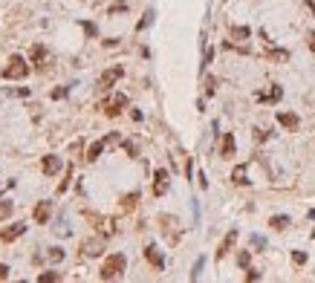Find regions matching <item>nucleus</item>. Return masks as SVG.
Returning <instances> with one entry per match:
<instances>
[{
	"mask_svg": "<svg viewBox=\"0 0 315 283\" xmlns=\"http://www.w3.org/2000/svg\"><path fill=\"white\" fill-rule=\"evenodd\" d=\"M125 266H127L125 254H110L107 260L101 263L99 277H101V280H116V277H122V272H125Z\"/></svg>",
	"mask_w": 315,
	"mask_h": 283,
	"instance_id": "obj_1",
	"label": "nucleus"
},
{
	"mask_svg": "<svg viewBox=\"0 0 315 283\" xmlns=\"http://www.w3.org/2000/svg\"><path fill=\"white\" fill-rule=\"evenodd\" d=\"M29 75V64L26 58H20V55H12L9 58V67L3 70V78L6 81H15V78H26Z\"/></svg>",
	"mask_w": 315,
	"mask_h": 283,
	"instance_id": "obj_2",
	"label": "nucleus"
},
{
	"mask_svg": "<svg viewBox=\"0 0 315 283\" xmlns=\"http://www.w3.org/2000/svg\"><path fill=\"white\" fill-rule=\"evenodd\" d=\"M125 107H127V96H125V93H116V96L104 98V101L99 104V110H104V116H110V119H116Z\"/></svg>",
	"mask_w": 315,
	"mask_h": 283,
	"instance_id": "obj_3",
	"label": "nucleus"
},
{
	"mask_svg": "<svg viewBox=\"0 0 315 283\" xmlns=\"http://www.w3.org/2000/svg\"><path fill=\"white\" fill-rule=\"evenodd\" d=\"M84 217L93 222V229H99L104 237H113L116 234V225H113V220H107V217H101V214H93V211H84Z\"/></svg>",
	"mask_w": 315,
	"mask_h": 283,
	"instance_id": "obj_4",
	"label": "nucleus"
},
{
	"mask_svg": "<svg viewBox=\"0 0 315 283\" xmlns=\"http://www.w3.org/2000/svg\"><path fill=\"white\" fill-rule=\"evenodd\" d=\"M159 222H162V234H168L171 246H177V243H180V220H177V217L162 214V217H159Z\"/></svg>",
	"mask_w": 315,
	"mask_h": 283,
	"instance_id": "obj_5",
	"label": "nucleus"
},
{
	"mask_svg": "<svg viewBox=\"0 0 315 283\" xmlns=\"http://www.w3.org/2000/svg\"><path fill=\"white\" fill-rule=\"evenodd\" d=\"M122 75H125V70H122V67H110V70H104L99 75V90H101V93H107V90L113 87Z\"/></svg>",
	"mask_w": 315,
	"mask_h": 283,
	"instance_id": "obj_6",
	"label": "nucleus"
},
{
	"mask_svg": "<svg viewBox=\"0 0 315 283\" xmlns=\"http://www.w3.org/2000/svg\"><path fill=\"white\" fill-rule=\"evenodd\" d=\"M20 234H26V222H12V225H6V229L0 231V243H12Z\"/></svg>",
	"mask_w": 315,
	"mask_h": 283,
	"instance_id": "obj_7",
	"label": "nucleus"
},
{
	"mask_svg": "<svg viewBox=\"0 0 315 283\" xmlns=\"http://www.w3.org/2000/svg\"><path fill=\"white\" fill-rule=\"evenodd\" d=\"M52 217V203H38L35 205V222L38 225H46Z\"/></svg>",
	"mask_w": 315,
	"mask_h": 283,
	"instance_id": "obj_8",
	"label": "nucleus"
},
{
	"mask_svg": "<svg viewBox=\"0 0 315 283\" xmlns=\"http://www.w3.org/2000/svg\"><path fill=\"white\" fill-rule=\"evenodd\" d=\"M234 243H237V231L232 229L228 234H225V240L220 243V248H217V260H223V257L228 254V251H232V246H234Z\"/></svg>",
	"mask_w": 315,
	"mask_h": 283,
	"instance_id": "obj_9",
	"label": "nucleus"
},
{
	"mask_svg": "<svg viewBox=\"0 0 315 283\" xmlns=\"http://www.w3.org/2000/svg\"><path fill=\"white\" fill-rule=\"evenodd\" d=\"M168 191V171H156V177H153V194L162 196Z\"/></svg>",
	"mask_w": 315,
	"mask_h": 283,
	"instance_id": "obj_10",
	"label": "nucleus"
},
{
	"mask_svg": "<svg viewBox=\"0 0 315 283\" xmlns=\"http://www.w3.org/2000/svg\"><path fill=\"white\" fill-rule=\"evenodd\" d=\"M81 251H84V257H99L101 251H104V246H101L99 240H84V243H81Z\"/></svg>",
	"mask_w": 315,
	"mask_h": 283,
	"instance_id": "obj_11",
	"label": "nucleus"
},
{
	"mask_svg": "<svg viewBox=\"0 0 315 283\" xmlns=\"http://www.w3.org/2000/svg\"><path fill=\"white\" fill-rule=\"evenodd\" d=\"M41 168H44V174L55 177V174L61 171V159H58V156H44V162H41Z\"/></svg>",
	"mask_w": 315,
	"mask_h": 283,
	"instance_id": "obj_12",
	"label": "nucleus"
},
{
	"mask_svg": "<svg viewBox=\"0 0 315 283\" xmlns=\"http://www.w3.org/2000/svg\"><path fill=\"white\" fill-rule=\"evenodd\" d=\"M145 257L151 260V266H156V269H165V257L159 254V248H156V246H148V248H145Z\"/></svg>",
	"mask_w": 315,
	"mask_h": 283,
	"instance_id": "obj_13",
	"label": "nucleus"
},
{
	"mask_svg": "<svg viewBox=\"0 0 315 283\" xmlns=\"http://www.w3.org/2000/svg\"><path fill=\"white\" fill-rule=\"evenodd\" d=\"M220 156H223V159H232V156H234V136H232V133H225V136H223V148H220Z\"/></svg>",
	"mask_w": 315,
	"mask_h": 283,
	"instance_id": "obj_14",
	"label": "nucleus"
},
{
	"mask_svg": "<svg viewBox=\"0 0 315 283\" xmlns=\"http://www.w3.org/2000/svg\"><path fill=\"white\" fill-rule=\"evenodd\" d=\"M44 58H46V46L44 44H35V46H32V52H29V61L38 64V67H44V64H41Z\"/></svg>",
	"mask_w": 315,
	"mask_h": 283,
	"instance_id": "obj_15",
	"label": "nucleus"
},
{
	"mask_svg": "<svg viewBox=\"0 0 315 283\" xmlns=\"http://www.w3.org/2000/svg\"><path fill=\"white\" fill-rule=\"evenodd\" d=\"M278 122L283 124V127H289V130H298V116L295 113H278Z\"/></svg>",
	"mask_w": 315,
	"mask_h": 283,
	"instance_id": "obj_16",
	"label": "nucleus"
},
{
	"mask_svg": "<svg viewBox=\"0 0 315 283\" xmlns=\"http://www.w3.org/2000/svg\"><path fill=\"white\" fill-rule=\"evenodd\" d=\"M136 203H139V194H127V196H122V200H119V208H122V211H133L136 208Z\"/></svg>",
	"mask_w": 315,
	"mask_h": 283,
	"instance_id": "obj_17",
	"label": "nucleus"
},
{
	"mask_svg": "<svg viewBox=\"0 0 315 283\" xmlns=\"http://www.w3.org/2000/svg\"><path fill=\"white\" fill-rule=\"evenodd\" d=\"M104 148H107V142H96V145H90V151H87V162H96Z\"/></svg>",
	"mask_w": 315,
	"mask_h": 283,
	"instance_id": "obj_18",
	"label": "nucleus"
},
{
	"mask_svg": "<svg viewBox=\"0 0 315 283\" xmlns=\"http://www.w3.org/2000/svg\"><path fill=\"white\" fill-rule=\"evenodd\" d=\"M232 182L234 185H249V179H246V165H237V168H234Z\"/></svg>",
	"mask_w": 315,
	"mask_h": 283,
	"instance_id": "obj_19",
	"label": "nucleus"
},
{
	"mask_svg": "<svg viewBox=\"0 0 315 283\" xmlns=\"http://www.w3.org/2000/svg\"><path fill=\"white\" fill-rule=\"evenodd\" d=\"M280 96H283V90H280V87H272L269 93H257V101H278Z\"/></svg>",
	"mask_w": 315,
	"mask_h": 283,
	"instance_id": "obj_20",
	"label": "nucleus"
},
{
	"mask_svg": "<svg viewBox=\"0 0 315 283\" xmlns=\"http://www.w3.org/2000/svg\"><path fill=\"white\" fill-rule=\"evenodd\" d=\"M266 58H269V61H287L289 52H287V49H269V52H266Z\"/></svg>",
	"mask_w": 315,
	"mask_h": 283,
	"instance_id": "obj_21",
	"label": "nucleus"
},
{
	"mask_svg": "<svg viewBox=\"0 0 315 283\" xmlns=\"http://www.w3.org/2000/svg\"><path fill=\"white\" fill-rule=\"evenodd\" d=\"M269 225H272V229H278V231H283L289 225V217H272Z\"/></svg>",
	"mask_w": 315,
	"mask_h": 283,
	"instance_id": "obj_22",
	"label": "nucleus"
},
{
	"mask_svg": "<svg viewBox=\"0 0 315 283\" xmlns=\"http://www.w3.org/2000/svg\"><path fill=\"white\" fill-rule=\"evenodd\" d=\"M12 211H15V205H12L9 200H3V203H0V220H6V217H12Z\"/></svg>",
	"mask_w": 315,
	"mask_h": 283,
	"instance_id": "obj_23",
	"label": "nucleus"
},
{
	"mask_svg": "<svg viewBox=\"0 0 315 283\" xmlns=\"http://www.w3.org/2000/svg\"><path fill=\"white\" fill-rule=\"evenodd\" d=\"M46 257H49V263H61L64 251H61V248H49V251H46Z\"/></svg>",
	"mask_w": 315,
	"mask_h": 283,
	"instance_id": "obj_24",
	"label": "nucleus"
},
{
	"mask_svg": "<svg viewBox=\"0 0 315 283\" xmlns=\"http://www.w3.org/2000/svg\"><path fill=\"white\" fill-rule=\"evenodd\" d=\"M38 280H41V283H55V280H61V274H58V272H44Z\"/></svg>",
	"mask_w": 315,
	"mask_h": 283,
	"instance_id": "obj_25",
	"label": "nucleus"
},
{
	"mask_svg": "<svg viewBox=\"0 0 315 283\" xmlns=\"http://www.w3.org/2000/svg\"><path fill=\"white\" fill-rule=\"evenodd\" d=\"M151 23H153V12H145V18L139 20V26H136V29L142 32V29H148V26H151Z\"/></svg>",
	"mask_w": 315,
	"mask_h": 283,
	"instance_id": "obj_26",
	"label": "nucleus"
},
{
	"mask_svg": "<svg viewBox=\"0 0 315 283\" xmlns=\"http://www.w3.org/2000/svg\"><path fill=\"white\" fill-rule=\"evenodd\" d=\"M70 179H72V165H70V168H67V179H64L61 185H58V194H64V191L70 188Z\"/></svg>",
	"mask_w": 315,
	"mask_h": 283,
	"instance_id": "obj_27",
	"label": "nucleus"
},
{
	"mask_svg": "<svg viewBox=\"0 0 315 283\" xmlns=\"http://www.w3.org/2000/svg\"><path fill=\"white\" fill-rule=\"evenodd\" d=\"M232 35L243 41V38H249V29H246V26H234V29H232Z\"/></svg>",
	"mask_w": 315,
	"mask_h": 283,
	"instance_id": "obj_28",
	"label": "nucleus"
},
{
	"mask_svg": "<svg viewBox=\"0 0 315 283\" xmlns=\"http://www.w3.org/2000/svg\"><path fill=\"white\" fill-rule=\"evenodd\" d=\"M9 96H20V98H26L29 96V87H18V90H6Z\"/></svg>",
	"mask_w": 315,
	"mask_h": 283,
	"instance_id": "obj_29",
	"label": "nucleus"
},
{
	"mask_svg": "<svg viewBox=\"0 0 315 283\" xmlns=\"http://www.w3.org/2000/svg\"><path fill=\"white\" fill-rule=\"evenodd\" d=\"M292 263H295V266H304V263H306V254H304V251H295V254H292Z\"/></svg>",
	"mask_w": 315,
	"mask_h": 283,
	"instance_id": "obj_30",
	"label": "nucleus"
},
{
	"mask_svg": "<svg viewBox=\"0 0 315 283\" xmlns=\"http://www.w3.org/2000/svg\"><path fill=\"white\" fill-rule=\"evenodd\" d=\"M214 90H217V81L208 78V81H206V96H214Z\"/></svg>",
	"mask_w": 315,
	"mask_h": 283,
	"instance_id": "obj_31",
	"label": "nucleus"
},
{
	"mask_svg": "<svg viewBox=\"0 0 315 283\" xmlns=\"http://www.w3.org/2000/svg\"><path fill=\"white\" fill-rule=\"evenodd\" d=\"M252 246L254 248H263V246H266V240H263L261 234H252Z\"/></svg>",
	"mask_w": 315,
	"mask_h": 283,
	"instance_id": "obj_32",
	"label": "nucleus"
},
{
	"mask_svg": "<svg viewBox=\"0 0 315 283\" xmlns=\"http://www.w3.org/2000/svg\"><path fill=\"white\" fill-rule=\"evenodd\" d=\"M127 9V3H122V0H119V3H113V6H110V15H116V12H125Z\"/></svg>",
	"mask_w": 315,
	"mask_h": 283,
	"instance_id": "obj_33",
	"label": "nucleus"
},
{
	"mask_svg": "<svg viewBox=\"0 0 315 283\" xmlns=\"http://www.w3.org/2000/svg\"><path fill=\"white\" fill-rule=\"evenodd\" d=\"M199 272H203V257L197 260V266H194V272H191V280H197L199 277Z\"/></svg>",
	"mask_w": 315,
	"mask_h": 283,
	"instance_id": "obj_34",
	"label": "nucleus"
},
{
	"mask_svg": "<svg viewBox=\"0 0 315 283\" xmlns=\"http://www.w3.org/2000/svg\"><path fill=\"white\" fill-rule=\"evenodd\" d=\"M211 58H214V49H206V58H203V70H206L208 64H211Z\"/></svg>",
	"mask_w": 315,
	"mask_h": 283,
	"instance_id": "obj_35",
	"label": "nucleus"
},
{
	"mask_svg": "<svg viewBox=\"0 0 315 283\" xmlns=\"http://www.w3.org/2000/svg\"><path fill=\"white\" fill-rule=\"evenodd\" d=\"M237 263H240V266H249V251H240V257H237Z\"/></svg>",
	"mask_w": 315,
	"mask_h": 283,
	"instance_id": "obj_36",
	"label": "nucleus"
},
{
	"mask_svg": "<svg viewBox=\"0 0 315 283\" xmlns=\"http://www.w3.org/2000/svg\"><path fill=\"white\" fill-rule=\"evenodd\" d=\"M6 277H9V266L0 263V280H6Z\"/></svg>",
	"mask_w": 315,
	"mask_h": 283,
	"instance_id": "obj_37",
	"label": "nucleus"
},
{
	"mask_svg": "<svg viewBox=\"0 0 315 283\" xmlns=\"http://www.w3.org/2000/svg\"><path fill=\"white\" fill-rule=\"evenodd\" d=\"M306 46L315 52V32H309V35H306Z\"/></svg>",
	"mask_w": 315,
	"mask_h": 283,
	"instance_id": "obj_38",
	"label": "nucleus"
},
{
	"mask_svg": "<svg viewBox=\"0 0 315 283\" xmlns=\"http://www.w3.org/2000/svg\"><path fill=\"white\" fill-rule=\"evenodd\" d=\"M246 280H261V272H254V269H249V274H246Z\"/></svg>",
	"mask_w": 315,
	"mask_h": 283,
	"instance_id": "obj_39",
	"label": "nucleus"
},
{
	"mask_svg": "<svg viewBox=\"0 0 315 283\" xmlns=\"http://www.w3.org/2000/svg\"><path fill=\"white\" fill-rule=\"evenodd\" d=\"M64 96H67V87H58V90L52 93V98H64Z\"/></svg>",
	"mask_w": 315,
	"mask_h": 283,
	"instance_id": "obj_40",
	"label": "nucleus"
},
{
	"mask_svg": "<svg viewBox=\"0 0 315 283\" xmlns=\"http://www.w3.org/2000/svg\"><path fill=\"white\" fill-rule=\"evenodd\" d=\"M84 32H87V35L93 38V35H96V26H93V23H84Z\"/></svg>",
	"mask_w": 315,
	"mask_h": 283,
	"instance_id": "obj_41",
	"label": "nucleus"
},
{
	"mask_svg": "<svg viewBox=\"0 0 315 283\" xmlns=\"http://www.w3.org/2000/svg\"><path fill=\"white\" fill-rule=\"evenodd\" d=\"M266 136H269V133H266V130H254V139H257V142H263V139H266Z\"/></svg>",
	"mask_w": 315,
	"mask_h": 283,
	"instance_id": "obj_42",
	"label": "nucleus"
},
{
	"mask_svg": "<svg viewBox=\"0 0 315 283\" xmlns=\"http://www.w3.org/2000/svg\"><path fill=\"white\" fill-rule=\"evenodd\" d=\"M306 6H309V12L315 15V3H312V0H306Z\"/></svg>",
	"mask_w": 315,
	"mask_h": 283,
	"instance_id": "obj_43",
	"label": "nucleus"
},
{
	"mask_svg": "<svg viewBox=\"0 0 315 283\" xmlns=\"http://www.w3.org/2000/svg\"><path fill=\"white\" fill-rule=\"evenodd\" d=\"M312 237H315V231H312Z\"/></svg>",
	"mask_w": 315,
	"mask_h": 283,
	"instance_id": "obj_44",
	"label": "nucleus"
}]
</instances>
